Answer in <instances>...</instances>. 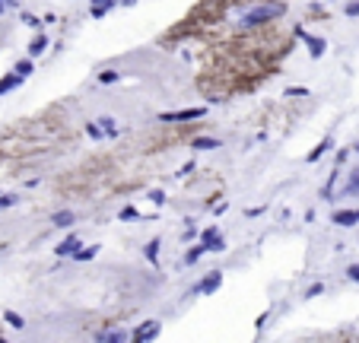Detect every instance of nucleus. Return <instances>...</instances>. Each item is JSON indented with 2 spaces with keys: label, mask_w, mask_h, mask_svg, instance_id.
Returning a JSON list of instances; mask_svg holds the SVG:
<instances>
[{
  "label": "nucleus",
  "mask_w": 359,
  "mask_h": 343,
  "mask_svg": "<svg viewBox=\"0 0 359 343\" xmlns=\"http://www.w3.org/2000/svg\"><path fill=\"white\" fill-rule=\"evenodd\" d=\"M0 343H6V337H3V324H0Z\"/></svg>",
  "instance_id": "obj_13"
},
{
  "label": "nucleus",
  "mask_w": 359,
  "mask_h": 343,
  "mask_svg": "<svg viewBox=\"0 0 359 343\" xmlns=\"http://www.w3.org/2000/svg\"><path fill=\"white\" fill-rule=\"evenodd\" d=\"M350 277H356V280H359V267H353V270H350Z\"/></svg>",
  "instance_id": "obj_12"
},
{
  "label": "nucleus",
  "mask_w": 359,
  "mask_h": 343,
  "mask_svg": "<svg viewBox=\"0 0 359 343\" xmlns=\"http://www.w3.org/2000/svg\"><path fill=\"white\" fill-rule=\"evenodd\" d=\"M45 45H48V38H45V35H38V38L32 41V54H38V51H45Z\"/></svg>",
  "instance_id": "obj_10"
},
{
  "label": "nucleus",
  "mask_w": 359,
  "mask_h": 343,
  "mask_svg": "<svg viewBox=\"0 0 359 343\" xmlns=\"http://www.w3.org/2000/svg\"><path fill=\"white\" fill-rule=\"evenodd\" d=\"M347 16H359V3L353 0V3H347Z\"/></svg>",
  "instance_id": "obj_11"
},
{
  "label": "nucleus",
  "mask_w": 359,
  "mask_h": 343,
  "mask_svg": "<svg viewBox=\"0 0 359 343\" xmlns=\"http://www.w3.org/2000/svg\"><path fill=\"white\" fill-rule=\"evenodd\" d=\"M331 147H334V143H331V140H321V143H318V147H315V150L309 153V162H315V159H318V156H321V153H328Z\"/></svg>",
  "instance_id": "obj_8"
},
{
  "label": "nucleus",
  "mask_w": 359,
  "mask_h": 343,
  "mask_svg": "<svg viewBox=\"0 0 359 343\" xmlns=\"http://www.w3.org/2000/svg\"><path fill=\"white\" fill-rule=\"evenodd\" d=\"M331 222H337V226H353V222H359V210H340L331 216Z\"/></svg>",
  "instance_id": "obj_5"
},
{
  "label": "nucleus",
  "mask_w": 359,
  "mask_h": 343,
  "mask_svg": "<svg viewBox=\"0 0 359 343\" xmlns=\"http://www.w3.org/2000/svg\"><path fill=\"white\" fill-rule=\"evenodd\" d=\"M305 16H309V19H331V13H328V10H318V6H315V10H309Z\"/></svg>",
  "instance_id": "obj_9"
},
{
  "label": "nucleus",
  "mask_w": 359,
  "mask_h": 343,
  "mask_svg": "<svg viewBox=\"0 0 359 343\" xmlns=\"http://www.w3.org/2000/svg\"><path fill=\"white\" fill-rule=\"evenodd\" d=\"M296 343H359V331H353V328L321 331V334H309V337H302Z\"/></svg>",
  "instance_id": "obj_4"
},
{
  "label": "nucleus",
  "mask_w": 359,
  "mask_h": 343,
  "mask_svg": "<svg viewBox=\"0 0 359 343\" xmlns=\"http://www.w3.org/2000/svg\"><path fill=\"white\" fill-rule=\"evenodd\" d=\"M124 3H134V0H124Z\"/></svg>",
  "instance_id": "obj_14"
},
{
  "label": "nucleus",
  "mask_w": 359,
  "mask_h": 343,
  "mask_svg": "<svg viewBox=\"0 0 359 343\" xmlns=\"http://www.w3.org/2000/svg\"><path fill=\"white\" fill-rule=\"evenodd\" d=\"M293 48V35L280 29V22L258 25V29H235L226 38L207 45L200 70L194 76V89L210 102L251 96L280 73Z\"/></svg>",
  "instance_id": "obj_1"
},
{
  "label": "nucleus",
  "mask_w": 359,
  "mask_h": 343,
  "mask_svg": "<svg viewBox=\"0 0 359 343\" xmlns=\"http://www.w3.org/2000/svg\"><path fill=\"white\" fill-rule=\"evenodd\" d=\"M111 3H115V0H92V16H105L111 10Z\"/></svg>",
  "instance_id": "obj_7"
},
{
  "label": "nucleus",
  "mask_w": 359,
  "mask_h": 343,
  "mask_svg": "<svg viewBox=\"0 0 359 343\" xmlns=\"http://www.w3.org/2000/svg\"><path fill=\"white\" fill-rule=\"evenodd\" d=\"M83 140L80 124L73 121L67 102H51V105L32 111L25 118L0 127V187L29 178L45 166L67 156Z\"/></svg>",
  "instance_id": "obj_2"
},
{
  "label": "nucleus",
  "mask_w": 359,
  "mask_h": 343,
  "mask_svg": "<svg viewBox=\"0 0 359 343\" xmlns=\"http://www.w3.org/2000/svg\"><path fill=\"white\" fill-rule=\"evenodd\" d=\"M150 159H159L146 150V143L134 134L118 147L89 153L73 169L60 172L51 181L57 197L64 200H111V197L130 194L150 178Z\"/></svg>",
  "instance_id": "obj_3"
},
{
  "label": "nucleus",
  "mask_w": 359,
  "mask_h": 343,
  "mask_svg": "<svg viewBox=\"0 0 359 343\" xmlns=\"http://www.w3.org/2000/svg\"><path fill=\"white\" fill-rule=\"evenodd\" d=\"M305 45H309V51H312L315 57L325 54V38H309V35H305Z\"/></svg>",
  "instance_id": "obj_6"
}]
</instances>
